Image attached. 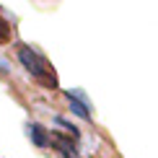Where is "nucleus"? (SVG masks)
<instances>
[{
	"instance_id": "nucleus-1",
	"label": "nucleus",
	"mask_w": 158,
	"mask_h": 158,
	"mask_svg": "<svg viewBox=\"0 0 158 158\" xmlns=\"http://www.w3.org/2000/svg\"><path fill=\"white\" fill-rule=\"evenodd\" d=\"M16 57H18V62L23 65V70H26V73H31L34 78H39V81H44V83H49V85H55V83H57V81H55V75H49L47 62H44V57L39 55L36 49L26 47V44H18Z\"/></svg>"
},
{
	"instance_id": "nucleus-2",
	"label": "nucleus",
	"mask_w": 158,
	"mask_h": 158,
	"mask_svg": "<svg viewBox=\"0 0 158 158\" xmlns=\"http://www.w3.org/2000/svg\"><path fill=\"white\" fill-rule=\"evenodd\" d=\"M65 98H68L70 111H73L75 117H81V119H91V106H88V98H85L83 91L70 88V91H65Z\"/></svg>"
},
{
	"instance_id": "nucleus-3",
	"label": "nucleus",
	"mask_w": 158,
	"mask_h": 158,
	"mask_svg": "<svg viewBox=\"0 0 158 158\" xmlns=\"http://www.w3.org/2000/svg\"><path fill=\"white\" fill-rule=\"evenodd\" d=\"M49 145H55L57 150H60V153H62V158H81V156H78V150H75V145H73V137H70V135L52 132Z\"/></svg>"
},
{
	"instance_id": "nucleus-4",
	"label": "nucleus",
	"mask_w": 158,
	"mask_h": 158,
	"mask_svg": "<svg viewBox=\"0 0 158 158\" xmlns=\"http://www.w3.org/2000/svg\"><path fill=\"white\" fill-rule=\"evenodd\" d=\"M26 130H29V137H31V143H34L36 148H47V145H49L52 135H49L39 122H29V127H26Z\"/></svg>"
},
{
	"instance_id": "nucleus-5",
	"label": "nucleus",
	"mask_w": 158,
	"mask_h": 158,
	"mask_svg": "<svg viewBox=\"0 0 158 158\" xmlns=\"http://www.w3.org/2000/svg\"><path fill=\"white\" fill-rule=\"evenodd\" d=\"M10 39V26L5 23V18H0V42H8Z\"/></svg>"
}]
</instances>
